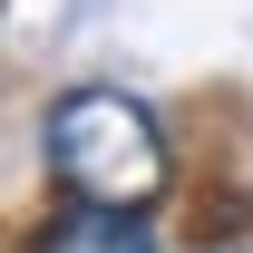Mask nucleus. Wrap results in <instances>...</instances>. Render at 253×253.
<instances>
[{
    "instance_id": "obj_2",
    "label": "nucleus",
    "mask_w": 253,
    "mask_h": 253,
    "mask_svg": "<svg viewBox=\"0 0 253 253\" xmlns=\"http://www.w3.org/2000/svg\"><path fill=\"white\" fill-rule=\"evenodd\" d=\"M20 253H156V224L146 214H117V205H49L30 224V244Z\"/></svg>"
},
{
    "instance_id": "obj_1",
    "label": "nucleus",
    "mask_w": 253,
    "mask_h": 253,
    "mask_svg": "<svg viewBox=\"0 0 253 253\" xmlns=\"http://www.w3.org/2000/svg\"><path fill=\"white\" fill-rule=\"evenodd\" d=\"M39 166L68 205H117V214H156L175 185V146H166L156 107L107 78H78L39 107Z\"/></svg>"
}]
</instances>
